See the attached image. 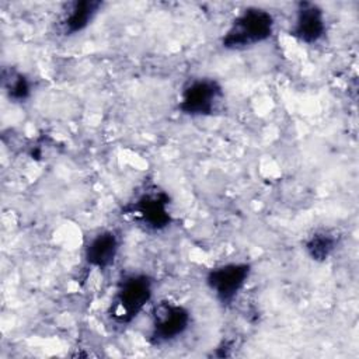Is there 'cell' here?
I'll return each mask as SVG.
<instances>
[{
	"mask_svg": "<svg viewBox=\"0 0 359 359\" xmlns=\"http://www.w3.org/2000/svg\"><path fill=\"white\" fill-rule=\"evenodd\" d=\"M154 278L144 271L123 272L116 280L108 317L116 325L132 324L153 302Z\"/></svg>",
	"mask_w": 359,
	"mask_h": 359,
	"instance_id": "6da1fadb",
	"label": "cell"
},
{
	"mask_svg": "<svg viewBox=\"0 0 359 359\" xmlns=\"http://www.w3.org/2000/svg\"><path fill=\"white\" fill-rule=\"evenodd\" d=\"M273 14L261 6L243 7L220 36V46L227 52H241L268 42L275 34Z\"/></svg>",
	"mask_w": 359,
	"mask_h": 359,
	"instance_id": "7a4b0ae2",
	"label": "cell"
},
{
	"mask_svg": "<svg viewBox=\"0 0 359 359\" xmlns=\"http://www.w3.org/2000/svg\"><path fill=\"white\" fill-rule=\"evenodd\" d=\"M171 203L167 191L157 185H149L128 201L121 212L144 231L161 233L174 222Z\"/></svg>",
	"mask_w": 359,
	"mask_h": 359,
	"instance_id": "3957f363",
	"label": "cell"
},
{
	"mask_svg": "<svg viewBox=\"0 0 359 359\" xmlns=\"http://www.w3.org/2000/svg\"><path fill=\"white\" fill-rule=\"evenodd\" d=\"M226 101L223 84L210 76L188 79L178 94L177 109L181 115L199 119L217 115Z\"/></svg>",
	"mask_w": 359,
	"mask_h": 359,
	"instance_id": "277c9868",
	"label": "cell"
},
{
	"mask_svg": "<svg viewBox=\"0 0 359 359\" xmlns=\"http://www.w3.org/2000/svg\"><path fill=\"white\" fill-rule=\"evenodd\" d=\"M192 311L182 303L174 300L156 302L150 309L147 342L161 348L182 338L191 328Z\"/></svg>",
	"mask_w": 359,
	"mask_h": 359,
	"instance_id": "5b68a950",
	"label": "cell"
},
{
	"mask_svg": "<svg viewBox=\"0 0 359 359\" xmlns=\"http://www.w3.org/2000/svg\"><path fill=\"white\" fill-rule=\"evenodd\" d=\"M251 275V262L229 261L209 268L203 276V283L223 309H230L247 287Z\"/></svg>",
	"mask_w": 359,
	"mask_h": 359,
	"instance_id": "8992f818",
	"label": "cell"
},
{
	"mask_svg": "<svg viewBox=\"0 0 359 359\" xmlns=\"http://www.w3.org/2000/svg\"><path fill=\"white\" fill-rule=\"evenodd\" d=\"M328 32L324 8L314 1L302 0L296 3L287 34L303 45H317L323 42Z\"/></svg>",
	"mask_w": 359,
	"mask_h": 359,
	"instance_id": "52a82bcc",
	"label": "cell"
},
{
	"mask_svg": "<svg viewBox=\"0 0 359 359\" xmlns=\"http://www.w3.org/2000/svg\"><path fill=\"white\" fill-rule=\"evenodd\" d=\"M121 236L112 229H102L93 233L84 243V262L100 272H105L114 266L121 252Z\"/></svg>",
	"mask_w": 359,
	"mask_h": 359,
	"instance_id": "ba28073f",
	"label": "cell"
},
{
	"mask_svg": "<svg viewBox=\"0 0 359 359\" xmlns=\"http://www.w3.org/2000/svg\"><path fill=\"white\" fill-rule=\"evenodd\" d=\"M104 7L101 0H73L63 8L59 27L65 36H73L86 31Z\"/></svg>",
	"mask_w": 359,
	"mask_h": 359,
	"instance_id": "9c48e42d",
	"label": "cell"
},
{
	"mask_svg": "<svg viewBox=\"0 0 359 359\" xmlns=\"http://www.w3.org/2000/svg\"><path fill=\"white\" fill-rule=\"evenodd\" d=\"M341 236L331 229H318L310 233L303 241V251L313 262H327L338 250Z\"/></svg>",
	"mask_w": 359,
	"mask_h": 359,
	"instance_id": "30bf717a",
	"label": "cell"
},
{
	"mask_svg": "<svg viewBox=\"0 0 359 359\" xmlns=\"http://www.w3.org/2000/svg\"><path fill=\"white\" fill-rule=\"evenodd\" d=\"M0 80L6 98L13 104L27 102L34 93L31 77L14 66L3 67Z\"/></svg>",
	"mask_w": 359,
	"mask_h": 359,
	"instance_id": "8fae6325",
	"label": "cell"
}]
</instances>
